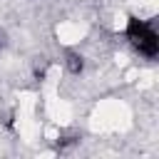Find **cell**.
<instances>
[{
    "label": "cell",
    "mask_w": 159,
    "mask_h": 159,
    "mask_svg": "<svg viewBox=\"0 0 159 159\" xmlns=\"http://www.w3.org/2000/svg\"><path fill=\"white\" fill-rule=\"evenodd\" d=\"M75 142H77L75 137H62V139L57 142V147H60V149H67V147H70V144H75Z\"/></svg>",
    "instance_id": "3957f363"
},
{
    "label": "cell",
    "mask_w": 159,
    "mask_h": 159,
    "mask_svg": "<svg viewBox=\"0 0 159 159\" xmlns=\"http://www.w3.org/2000/svg\"><path fill=\"white\" fill-rule=\"evenodd\" d=\"M7 45V35H5V30H0V50Z\"/></svg>",
    "instance_id": "277c9868"
},
{
    "label": "cell",
    "mask_w": 159,
    "mask_h": 159,
    "mask_svg": "<svg viewBox=\"0 0 159 159\" xmlns=\"http://www.w3.org/2000/svg\"><path fill=\"white\" fill-rule=\"evenodd\" d=\"M127 40H129L144 57H157V52H159V37H157L154 27H152L147 20L129 17V22H127Z\"/></svg>",
    "instance_id": "6da1fadb"
},
{
    "label": "cell",
    "mask_w": 159,
    "mask_h": 159,
    "mask_svg": "<svg viewBox=\"0 0 159 159\" xmlns=\"http://www.w3.org/2000/svg\"><path fill=\"white\" fill-rule=\"evenodd\" d=\"M65 67H67L72 75H80V72L84 70V60H82V55L75 52V50H67V52H65Z\"/></svg>",
    "instance_id": "7a4b0ae2"
}]
</instances>
